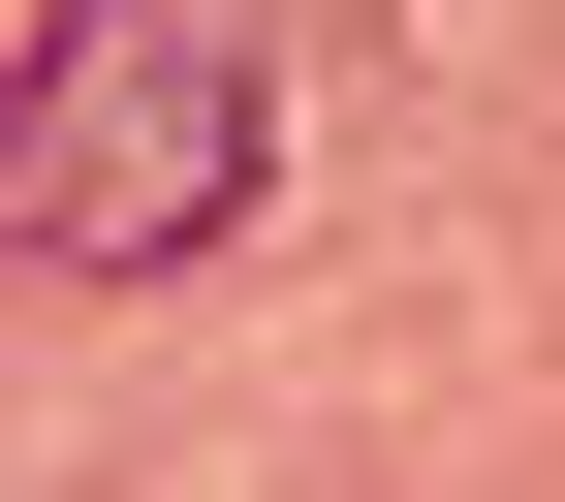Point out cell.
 Returning a JSON list of instances; mask_svg holds the SVG:
<instances>
[{"label":"cell","mask_w":565,"mask_h":502,"mask_svg":"<svg viewBox=\"0 0 565 502\" xmlns=\"http://www.w3.org/2000/svg\"><path fill=\"white\" fill-rule=\"evenodd\" d=\"M252 32L221 0H63L32 32V95H0V252H63V282H158V252H221V189H252Z\"/></svg>","instance_id":"obj_1"}]
</instances>
